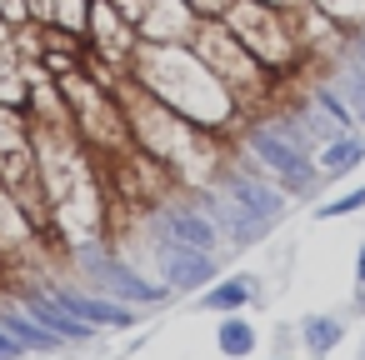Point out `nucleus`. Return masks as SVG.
<instances>
[{"instance_id":"f257e3e1","label":"nucleus","mask_w":365,"mask_h":360,"mask_svg":"<svg viewBox=\"0 0 365 360\" xmlns=\"http://www.w3.org/2000/svg\"><path fill=\"white\" fill-rule=\"evenodd\" d=\"M71 255H76L81 275H86L101 295H115V300H125V305H135V310L160 305V300L170 295V285H165V280H150V275L130 270L120 255H110V250H106V245H96V240H81Z\"/></svg>"},{"instance_id":"f03ea898","label":"nucleus","mask_w":365,"mask_h":360,"mask_svg":"<svg viewBox=\"0 0 365 360\" xmlns=\"http://www.w3.org/2000/svg\"><path fill=\"white\" fill-rule=\"evenodd\" d=\"M245 150L285 185V195H310L315 190V180H320V165H315V155L310 150H300L295 140H285L280 130H275V120H255V125H245Z\"/></svg>"},{"instance_id":"7ed1b4c3","label":"nucleus","mask_w":365,"mask_h":360,"mask_svg":"<svg viewBox=\"0 0 365 360\" xmlns=\"http://www.w3.org/2000/svg\"><path fill=\"white\" fill-rule=\"evenodd\" d=\"M255 61H280L290 51V36H285V11L270 6V0H230V11L220 16Z\"/></svg>"},{"instance_id":"20e7f679","label":"nucleus","mask_w":365,"mask_h":360,"mask_svg":"<svg viewBox=\"0 0 365 360\" xmlns=\"http://www.w3.org/2000/svg\"><path fill=\"white\" fill-rule=\"evenodd\" d=\"M155 265H160V280H165L170 290H205V285L220 275V265H215L210 250L180 245V240H170V235L155 240Z\"/></svg>"},{"instance_id":"39448f33","label":"nucleus","mask_w":365,"mask_h":360,"mask_svg":"<svg viewBox=\"0 0 365 360\" xmlns=\"http://www.w3.org/2000/svg\"><path fill=\"white\" fill-rule=\"evenodd\" d=\"M220 190H225L245 215H255V220H265V225H275V220L285 215V190L270 185V180H260L255 170H220Z\"/></svg>"},{"instance_id":"423d86ee","label":"nucleus","mask_w":365,"mask_h":360,"mask_svg":"<svg viewBox=\"0 0 365 360\" xmlns=\"http://www.w3.org/2000/svg\"><path fill=\"white\" fill-rule=\"evenodd\" d=\"M61 300H66V310L71 315H81L86 325H106V330H125V325H135V305H125V300H115V295H101V290H76V285H51Z\"/></svg>"},{"instance_id":"0eeeda50","label":"nucleus","mask_w":365,"mask_h":360,"mask_svg":"<svg viewBox=\"0 0 365 360\" xmlns=\"http://www.w3.org/2000/svg\"><path fill=\"white\" fill-rule=\"evenodd\" d=\"M200 205H205V215L215 220V230H220V240H230V245H255V240H265L270 235V225L265 220H255V215H245L220 185L215 190H205L200 195Z\"/></svg>"},{"instance_id":"6e6552de","label":"nucleus","mask_w":365,"mask_h":360,"mask_svg":"<svg viewBox=\"0 0 365 360\" xmlns=\"http://www.w3.org/2000/svg\"><path fill=\"white\" fill-rule=\"evenodd\" d=\"M21 305H26L46 330H56L66 345H86V340L96 335V325H86L81 315H71V310H66V300H61L51 285H46V290H21Z\"/></svg>"},{"instance_id":"1a4fd4ad","label":"nucleus","mask_w":365,"mask_h":360,"mask_svg":"<svg viewBox=\"0 0 365 360\" xmlns=\"http://www.w3.org/2000/svg\"><path fill=\"white\" fill-rule=\"evenodd\" d=\"M160 230L170 235V240H180V245H195V250H210L215 255V245H220V230H215V220L205 215V210H195V205H160Z\"/></svg>"},{"instance_id":"9d476101","label":"nucleus","mask_w":365,"mask_h":360,"mask_svg":"<svg viewBox=\"0 0 365 360\" xmlns=\"http://www.w3.org/2000/svg\"><path fill=\"white\" fill-rule=\"evenodd\" d=\"M0 325H6V330L26 345V355H56V350L66 345V340H61L56 330H46L21 300H0Z\"/></svg>"},{"instance_id":"9b49d317","label":"nucleus","mask_w":365,"mask_h":360,"mask_svg":"<svg viewBox=\"0 0 365 360\" xmlns=\"http://www.w3.org/2000/svg\"><path fill=\"white\" fill-rule=\"evenodd\" d=\"M365 160V135H350V130H340V135H330L320 150H315V165H320V180H340V175H350L355 165Z\"/></svg>"},{"instance_id":"f8f14e48","label":"nucleus","mask_w":365,"mask_h":360,"mask_svg":"<svg viewBox=\"0 0 365 360\" xmlns=\"http://www.w3.org/2000/svg\"><path fill=\"white\" fill-rule=\"evenodd\" d=\"M250 300H255V275H225V280H210V290H200V310H215V315L245 310Z\"/></svg>"},{"instance_id":"ddd939ff","label":"nucleus","mask_w":365,"mask_h":360,"mask_svg":"<svg viewBox=\"0 0 365 360\" xmlns=\"http://www.w3.org/2000/svg\"><path fill=\"white\" fill-rule=\"evenodd\" d=\"M86 26L96 31V41H101L110 56H125V51H130V21L110 6V0H96V11H91Z\"/></svg>"},{"instance_id":"4468645a","label":"nucleus","mask_w":365,"mask_h":360,"mask_svg":"<svg viewBox=\"0 0 365 360\" xmlns=\"http://www.w3.org/2000/svg\"><path fill=\"white\" fill-rule=\"evenodd\" d=\"M255 345H260V335H255V325H250L240 310H230V315L215 325V350H220L225 360H245V355H255Z\"/></svg>"},{"instance_id":"2eb2a0df","label":"nucleus","mask_w":365,"mask_h":360,"mask_svg":"<svg viewBox=\"0 0 365 360\" xmlns=\"http://www.w3.org/2000/svg\"><path fill=\"white\" fill-rule=\"evenodd\" d=\"M300 340H305V350H310L315 360H325V355L345 340V325H340V315H305V320H300Z\"/></svg>"},{"instance_id":"dca6fc26","label":"nucleus","mask_w":365,"mask_h":360,"mask_svg":"<svg viewBox=\"0 0 365 360\" xmlns=\"http://www.w3.org/2000/svg\"><path fill=\"white\" fill-rule=\"evenodd\" d=\"M310 106H315L335 130H355V125H360V120H355V110L345 106V96H340L335 86H325V81H320V86H310Z\"/></svg>"},{"instance_id":"f3484780","label":"nucleus","mask_w":365,"mask_h":360,"mask_svg":"<svg viewBox=\"0 0 365 360\" xmlns=\"http://www.w3.org/2000/svg\"><path fill=\"white\" fill-rule=\"evenodd\" d=\"M335 91L345 96V106L355 110V120H365V66H355L345 56V66L335 71Z\"/></svg>"},{"instance_id":"a211bd4d","label":"nucleus","mask_w":365,"mask_h":360,"mask_svg":"<svg viewBox=\"0 0 365 360\" xmlns=\"http://www.w3.org/2000/svg\"><path fill=\"white\" fill-rule=\"evenodd\" d=\"M355 210H365V185H360V190H345L340 200L315 205V220H340V215H355Z\"/></svg>"},{"instance_id":"6ab92c4d","label":"nucleus","mask_w":365,"mask_h":360,"mask_svg":"<svg viewBox=\"0 0 365 360\" xmlns=\"http://www.w3.org/2000/svg\"><path fill=\"white\" fill-rule=\"evenodd\" d=\"M56 6H66L56 21H66L71 31H86V21H91V6H76V0H56Z\"/></svg>"},{"instance_id":"aec40b11","label":"nucleus","mask_w":365,"mask_h":360,"mask_svg":"<svg viewBox=\"0 0 365 360\" xmlns=\"http://www.w3.org/2000/svg\"><path fill=\"white\" fill-rule=\"evenodd\" d=\"M0 360H26V345H21L6 325H0Z\"/></svg>"},{"instance_id":"412c9836","label":"nucleus","mask_w":365,"mask_h":360,"mask_svg":"<svg viewBox=\"0 0 365 360\" xmlns=\"http://www.w3.org/2000/svg\"><path fill=\"white\" fill-rule=\"evenodd\" d=\"M185 6H195V11H205V0H185ZM230 11V0H210V21H220Z\"/></svg>"},{"instance_id":"4be33fe9","label":"nucleus","mask_w":365,"mask_h":360,"mask_svg":"<svg viewBox=\"0 0 365 360\" xmlns=\"http://www.w3.org/2000/svg\"><path fill=\"white\" fill-rule=\"evenodd\" d=\"M345 56H350L355 66H365V36H360V41H350V51H345Z\"/></svg>"},{"instance_id":"5701e85b","label":"nucleus","mask_w":365,"mask_h":360,"mask_svg":"<svg viewBox=\"0 0 365 360\" xmlns=\"http://www.w3.org/2000/svg\"><path fill=\"white\" fill-rule=\"evenodd\" d=\"M355 280H360V285H365V245H360V250H355Z\"/></svg>"},{"instance_id":"b1692460","label":"nucleus","mask_w":365,"mask_h":360,"mask_svg":"<svg viewBox=\"0 0 365 360\" xmlns=\"http://www.w3.org/2000/svg\"><path fill=\"white\" fill-rule=\"evenodd\" d=\"M360 36H365V16H360Z\"/></svg>"}]
</instances>
